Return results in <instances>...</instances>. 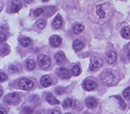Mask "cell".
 <instances>
[{"instance_id": "cell-1", "label": "cell", "mask_w": 130, "mask_h": 114, "mask_svg": "<svg viewBox=\"0 0 130 114\" xmlns=\"http://www.w3.org/2000/svg\"><path fill=\"white\" fill-rule=\"evenodd\" d=\"M100 79L102 80V82H104L106 85H111V84L115 83V81H116L115 73H113L111 70H105L100 75Z\"/></svg>"}, {"instance_id": "cell-2", "label": "cell", "mask_w": 130, "mask_h": 114, "mask_svg": "<svg viewBox=\"0 0 130 114\" xmlns=\"http://www.w3.org/2000/svg\"><path fill=\"white\" fill-rule=\"evenodd\" d=\"M37 63H38L39 67L42 70H46V69L50 68V66H51V59L48 58L47 56H45V55H40L38 57Z\"/></svg>"}, {"instance_id": "cell-3", "label": "cell", "mask_w": 130, "mask_h": 114, "mask_svg": "<svg viewBox=\"0 0 130 114\" xmlns=\"http://www.w3.org/2000/svg\"><path fill=\"white\" fill-rule=\"evenodd\" d=\"M18 86H19L21 89H24V90H30V89L33 88L34 83L32 82L30 79H27V78H21V79L18 81Z\"/></svg>"}, {"instance_id": "cell-4", "label": "cell", "mask_w": 130, "mask_h": 114, "mask_svg": "<svg viewBox=\"0 0 130 114\" xmlns=\"http://www.w3.org/2000/svg\"><path fill=\"white\" fill-rule=\"evenodd\" d=\"M20 101V96L18 93H10L4 98V102L9 105H15Z\"/></svg>"}, {"instance_id": "cell-5", "label": "cell", "mask_w": 130, "mask_h": 114, "mask_svg": "<svg viewBox=\"0 0 130 114\" xmlns=\"http://www.w3.org/2000/svg\"><path fill=\"white\" fill-rule=\"evenodd\" d=\"M102 66V60L100 58L97 57H93L91 59V63H90V71H96L97 69H99Z\"/></svg>"}, {"instance_id": "cell-6", "label": "cell", "mask_w": 130, "mask_h": 114, "mask_svg": "<svg viewBox=\"0 0 130 114\" xmlns=\"http://www.w3.org/2000/svg\"><path fill=\"white\" fill-rule=\"evenodd\" d=\"M83 87L86 90H93L96 88V82L93 80H90V79H86L83 82Z\"/></svg>"}, {"instance_id": "cell-7", "label": "cell", "mask_w": 130, "mask_h": 114, "mask_svg": "<svg viewBox=\"0 0 130 114\" xmlns=\"http://www.w3.org/2000/svg\"><path fill=\"white\" fill-rule=\"evenodd\" d=\"M61 43H62V38L59 35H53V36H51V38H50V44L53 47H58V46L61 45Z\"/></svg>"}, {"instance_id": "cell-8", "label": "cell", "mask_w": 130, "mask_h": 114, "mask_svg": "<svg viewBox=\"0 0 130 114\" xmlns=\"http://www.w3.org/2000/svg\"><path fill=\"white\" fill-rule=\"evenodd\" d=\"M22 8V3L20 0H12V2L10 4V11L11 12H18Z\"/></svg>"}, {"instance_id": "cell-9", "label": "cell", "mask_w": 130, "mask_h": 114, "mask_svg": "<svg viewBox=\"0 0 130 114\" xmlns=\"http://www.w3.org/2000/svg\"><path fill=\"white\" fill-rule=\"evenodd\" d=\"M57 74L62 79H68L70 77V72L66 68H59L57 71Z\"/></svg>"}, {"instance_id": "cell-10", "label": "cell", "mask_w": 130, "mask_h": 114, "mask_svg": "<svg viewBox=\"0 0 130 114\" xmlns=\"http://www.w3.org/2000/svg\"><path fill=\"white\" fill-rule=\"evenodd\" d=\"M40 83H41L42 86H44V87H48V86H51V85H52L53 80H52V78L48 76V75H44V76H42V77L40 78Z\"/></svg>"}, {"instance_id": "cell-11", "label": "cell", "mask_w": 130, "mask_h": 114, "mask_svg": "<svg viewBox=\"0 0 130 114\" xmlns=\"http://www.w3.org/2000/svg\"><path fill=\"white\" fill-rule=\"evenodd\" d=\"M62 24H63V21H62L61 15H60V14H57V15H56V18H55L54 21H53V23H52V27H53V29L58 30L59 28H61Z\"/></svg>"}, {"instance_id": "cell-12", "label": "cell", "mask_w": 130, "mask_h": 114, "mask_svg": "<svg viewBox=\"0 0 130 114\" xmlns=\"http://www.w3.org/2000/svg\"><path fill=\"white\" fill-rule=\"evenodd\" d=\"M106 61H107L108 64L116 63V61H117V54L113 52V51H109L106 54Z\"/></svg>"}, {"instance_id": "cell-13", "label": "cell", "mask_w": 130, "mask_h": 114, "mask_svg": "<svg viewBox=\"0 0 130 114\" xmlns=\"http://www.w3.org/2000/svg\"><path fill=\"white\" fill-rule=\"evenodd\" d=\"M35 67H36V62L33 59H27L26 60V69L28 71L34 70Z\"/></svg>"}, {"instance_id": "cell-14", "label": "cell", "mask_w": 130, "mask_h": 114, "mask_svg": "<svg viewBox=\"0 0 130 114\" xmlns=\"http://www.w3.org/2000/svg\"><path fill=\"white\" fill-rule=\"evenodd\" d=\"M85 103H86V106L88 107V108H96L97 107V101L94 99V98H92V97H89V98H87L86 99V101H85Z\"/></svg>"}, {"instance_id": "cell-15", "label": "cell", "mask_w": 130, "mask_h": 114, "mask_svg": "<svg viewBox=\"0 0 130 114\" xmlns=\"http://www.w3.org/2000/svg\"><path fill=\"white\" fill-rule=\"evenodd\" d=\"M55 61H56V63L57 64H59V65H62V64H64L65 63V61H66V59H65V55L63 54V53H57L56 55H55Z\"/></svg>"}, {"instance_id": "cell-16", "label": "cell", "mask_w": 130, "mask_h": 114, "mask_svg": "<svg viewBox=\"0 0 130 114\" xmlns=\"http://www.w3.org/2000/svg\"><path fill=\"white\" fill-rule=\"evenodd\" d=\"M72 47H73V50L75 52H78V51H80V50H83L84 48V42L82 40H79V39H76V40L73 41Z\"/></svg>"}, {"instance_id": "cell-17", "label": "cell", "mask_w": 130, "mask_h": 114, "mask_svg": "<svg viewBox=\"0 0 130 114\" xmlns=\"http://www.w3.org/2000/svg\"><path fill=\"white\" fill-rule=\"evenodd\" d=\"M45 99H46V102L48 104H51V105H59L60 104V102L56 99V98H54V96L51 95V94H47L46 97H45Z\"/></svg>"}, {"instance_id": "cell-18", "label": "cell", "mask_w": 130, "mask_h": 114, "mask_svg": "<svg viewBox=\"0 0 130 114\" xmlns=\"http://www.w3.org/2000/svg\"><path fill=\"white\" fill-rule=\"evenodd\" d=\"M20 44L24 47H28L31 45V39L28 37H22L20 38Z\"/></svg>"}, {"instance_id": "cell-19", "label": "cell", "mask_w": 130, "mask_h": 114, "mask_svg": "<svg viewBox=\"0 0 130 114\" xmlns=\"http://www.w3.org/2000/svg\"><path fill=\"white\" fill-rule=\"evenodd\" d=\"M121 36L124 38V39H128L130 37V28L128 27H125L121 30Z\"/></svg>"}, {"instance_id": "cell-20", "label": "cell", "mask_w": 130, "mask_h": 114, "mask_svg": "<svg viewBox=\"0 0 130 114\" xmlns=\"http://www.w3.org/2000/svg\"><path fill=\"white\" fill-rule=\"evenodd\" d=\"M83 31H84V26L82 24L74 25V27H73V33L74 34H79V33H82Z\"/></svg>"}, {"instance_id": "cell-21", "label": "cell", "mask_w": 130, "mask_h": 114, "mask_svg": "<svg viewBox=\"0 0 130 114\" xmlns=\"http://www.w3.org/2000/svg\"><path fill=\"white\" fill-rule=\"evenodd\" d=\"M74 104H75V102L72 99H66L63 102V107L64 108H70V107H73Z\"/></svg>"}, {"instance_id": "cell-22", "label": "cell", "mask_w": 130, "mask_h": 114, "mask_svg": "<svg viewBox=\"0 0 130 114\" xmlns=\"http://www.w3.org/2000/svg\"><path fill=\"white\" fill-rule=\"evenodd\" d=\"M71 74L73 76H78L80 74V66L79 65H74L71 68Z\"/></svg>"}, {"instance_id": "cell-23", "label": "cell", "mask_w": 130, "mask_h": 114, "mask_svg": "<svg viewBox=\"0 0 130 114\" xmlns=\"http://www.w3.org/2000/svg\"><path fill=\"white\" fill-rule=\"evenodd\" d=\"M96 13L98 14L99 18H104L105 17V12H104V10H103V8H102L101 5H98V6L96 7Z\"/></svg>"}, {"instance_id": "cell-24", "label": "cell", "mask_w": 130, "mask_h": 114, "mask_svg": "<svg viewBox=\"0 0 130 114\" xmlns=\"http://www.w3.org/2000/svg\"><path fill=\"white\" fill-rule=\"evenodd\" d=\"M9 54V46L8 45H4L1 48V56H6Z\"/></svg>"}, {"instance_id": "cell-25", "label": "cell", "mask_w": 130, "mask_h": 114, "mask_svg": "<svg viewBox=\"0 0 130 114\" xmlns=\"http://www.w3.org/2000/svg\"><path fill=\"white\" fill-rule=\"evenodd\" d=\"M36 26H37V28H39V29H43V28L45 27V21H44V20H38V21L36 22Z\"/></svg>"}, {"instance_id": "cell-26", "label": "cell", "mask_w": 130, "mask_h": 114, "mask_svg": "<svg viewBox=\"0 0 130 114\" xmlns=\"http://www.w3.org/2000/svg\"><path fill=\"white\" fill-rule=\"evenodd\" d=\"M32 110L30 107H24L23 110H22V114H31L32 113Z\"/></svg>"}, {"instance_id": "cell-27", "label": "cell", "mask_w": 130, "mask_h": 114, "mask_svg": "<svg viewBox=\"0 0 130 114\" xmlns=\"http://www.w3.org/2000/svg\"><path fill=\"white\" fill-rule=\"evenodd\" d=\"M43 8H41V7H39V8H37V9H35L34 10V15H35V17H39V15L41 14V13H43Z\"/></svg>"}, {"instance_id": "cell-28", "label": "cell", "mask_w": 130, "mask_h": 114, "mask_svg": "<svg viewBox=\"0 0 130 114\" xmlns=\"http://www.w3.org/2000/svg\"><path fill=\"white\" fill-rule=\"evenodd\" d=\"M123 96H124L125 98H127V99L130 100V87H127V88L123 92Z\"/></svg>"}, {"instance_id": "cell-29", "label": "cell", "mask_w": 130, "mask_h": 114, "mask_svg": "<svg viewBox=\"0 0 130 114\" xmlns=\"http://www.w3.org/2000/svg\"><path fill=\"white\" fill-rule=\"evenodd\" d=\"M6 79H7V75L4 72H0V81H1V82H4Z\"/></svg>"}, {"instance_id": "cell-30", "label": "cell", "mask_w": 130, "mask_h": 114, "mask_svg": "<svg viewBox=\"0 0 130 114\" xmlns=\"http://www.w3.org/2000/svg\"><path fill=\"white\" fill-rule=\"evenodd\" d=\"M118 101H119V104H120V107L122 108V109H125V107H126V105H125V103H124V101L121 99L120 97H118Z\"/></svg>"}, {"instance_id": "cell-31", "label": "cell", "mask_w": 130, "mask_h": 114, "mask_svg": "<svg viewBox=\"0 0 130 114\" xmlns=\"http://www.w3.org/2000/svg\"><path fill=\"white\" fill-rule=\"evenodd\" d=\"M56 93L58 95H62L64 93V88H62V87H56Z\"/></svg>"}, {"instance_id": "cell-32", "label": "cell", "mask_w": 130, "mask_h": 114, "mask_svg": "<svg viewBox=\"0 0 130 114\" xmlns=\"http://www.w3.org/2000/svg\"><path fill=\"white\" fill-rule=\"evenodd\" d=\"M50 114H61V112L58 109H54V110H51L50 111Z\"/></svg>"}, {"instance_id": "cell-33", "label": "cell", "mask_w": 130, "mask_h": 114, "mask_svg": "<svg viewBox=\"0 0 130 114\" xmlns=\"http://www.w3.org/2000/svg\"><path fill=\"white\" fill-rule=\"evenodd\" d=\"M9 70L12 71V72H18V69L15 68V66H10L9 67Z\"/></svg>"}, {"instance_id": "cell-34", "label": "cell", "mask_w": 130, "mask_h": 114, "mask_svg": "<svg viewBox=\"0 0 130 114\" xmlns=\"http://www.w3.org/2000/svg\"><path fill=\"white\" fill-rule=\"evenodd\" d=\"M36 99H38V97H37V96H33V97H32V100H31V101L35 103V102H36Z\"/></svg>"}, {"instance_id": "cell-35", "label": "cell", "mask_w": 130, "mask_h": 114, "mask_svg": "<svg viewBox=\"0 0 130 114\" xmlns=\"http://www.w3.org/2000/svg\"><path fill=\"white\" fill-rule=\"evenodd\" d=\"M6 39V37H5V35L3 34V33H1V42H3L4 40Z\"/></svg>"}, {"instance_id": "cell-36", "label": "cell", "mask_w": 130, "mask_h": 114, "mask_svg": "<svg viewBox=\"0 0 130 114\" xmlns=\"http://www.w3.org/2000/svg\"><path fill=\"white\" fill-rule=\"evenodd\" d=\"M24 1H25L27 4H30V3H32V2H33L34 0H24Z\"/></svg>"}, {"instance_id": "cell-37", "label": "cell", "mask_w": 130, "mask_h": 114, "mask_svg": "<svg viewBox=\"0 0 130 114\" xmlns=\"http://www.w3.org/2000/svg\"><path fill=\"white\" fill-rule=\"evenodd\" d=\"M0 110H1V114H6V111H5V110H4L3 108H1Z\"/></svg>"}, {"instance_id": "cell-38", "label": "cell", "mask_w": 130, "mask_h": 114, "mask_svg": "<svg viewBox=\"0 0 130 114\" xmlns=\"http://www.w3.org/2000/svg\"><path fill=\"white\" fill-rule=\"evenodd\" d=\"M127 57H128V58H129V59H130V51H129V52H128V54H127Z\"/></svg>"}, {"instance_id": "cell-39", "label": "cell", "mask_w": 130, "mask_h": 114, "mask_svg": "<svg viewBox=\"0 0 130 114\" xmlns=\"http://www.w3.org/2000/svg\"><path fill=\"white\" fill-rule=\"evenodd\" d=\"M41 1H43V2H46V1H48V0H41Z\"/></svg>"}, {"instance_id": "cell-40", "label": "cell", "mask_w": 130, "mask_h": 114, "mask_svg": "<svg viewBox=\"0 0 130 114\" xmlns=\"http://www.w3.org/2000/svg\"><path fill=\"white\" fill-rule=\"evenodd\" d=\"M65 114H71V113H65Z\"/></svg>"}, {"instance_id": "cell-41", "label": "cell", "mask_w": 130, "mask_h": 114, "mask_svg": "<svg viewBox=\"0 0 130 114\" xmlns=\"http://www.w3.org/2000/svg\"><path fill=\"white\" fill-rule=\"evenodd\" d=\"M37 114H42V113H37Z\"/></svg>"}]
</instances>
